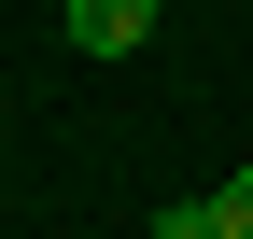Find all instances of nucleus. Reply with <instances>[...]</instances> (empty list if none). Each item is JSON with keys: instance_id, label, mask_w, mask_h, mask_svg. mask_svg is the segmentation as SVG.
<instances>
[{"instance_id": "f257e3e1", "label": "nucleus", "mask_w": 253, "mask_h": 239, "mask_svg": "<svg viewBox=\"0 0 253 239\" xmlns=\"http://www.w3.org/2000/svg\"><path fill=\"white\" fill-rule=\"evenodd\" d=\"M71 42L84 56H141L155 42V0H71Z\"/></svg>"}, {"instance_id": "f03ea898", "label": "nucleus", "mask_w": 253, "mask_h": 239, "mask_svg": "<svg viewBox=\"0 0 253 239\" xmlns=\"http://www.w3.org/2000/svg\"><path fill=\"white\" fill-rule=\"evenodd\" d=\"M141 239H225V197H169V211H155Z\"/></svg>"}, {"instance_id": "7ed1b4c3", "label": "nucleus", "mask_w": 253, "mask_h": 239, "mask_svg": "<svg viewBox=\"0 0 253 239\" xmlns=\"http://www.w3.org/2000/svg\"><path fill=\"white\" fill-rule=\"evenodd\" d=\"M225 239H253V169H239V183H225Z\"/></svg>"}]
</instances>
